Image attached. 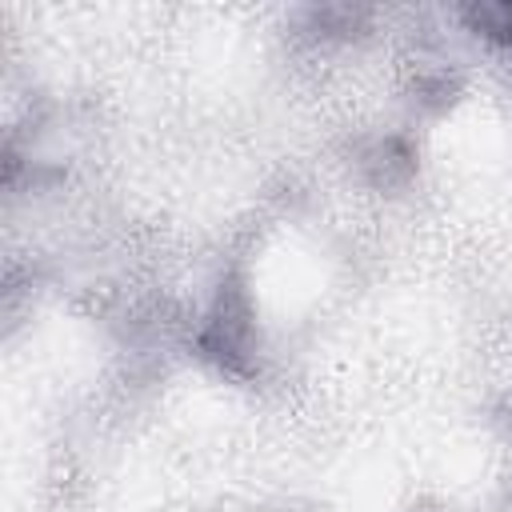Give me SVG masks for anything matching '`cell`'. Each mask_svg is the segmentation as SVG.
<instances>
[{"label":"cell","instance_id":"7a4b0ae2","mask_svg":"<svg viewBox=\"0 0 512 512\" xmlns=\"http://www.w3.org/2000/svg\"><path fill=\"white\" fill-rule=\"evenodd\" d=\"M456 16L476 40L500 52H512V0H476V4H464Z\"/></svg>","mask_w":512,"mask_h":512},{"label":"cell","instance_id":"6da1fadb","mask_svg":"<svg viewBox=\"0 0 512 512\" xmlns=\"http://www.w3.org/2000/svg\"><path fill=\"white\" fill-rule=\"evenodd\" d=\"M204 352L220 360V368H236L240 356H248V308L240 296L220 292L216 312L204 328Z\"/></svg>","mask_w":512,"mask_h":512}]
</instances>
